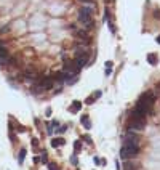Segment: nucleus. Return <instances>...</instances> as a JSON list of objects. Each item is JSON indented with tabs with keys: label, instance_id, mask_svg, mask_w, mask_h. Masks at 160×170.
<instances>
[{
	"label": "nucleus",
	"instance_id": "nucleus-24",
	"mask_svg": "<svg viewBox=\"0 0 160 170\" xmlns=\"http://www.w3.org/2000/svg\"><path fill=\"white\" fill-rule=\"evenodd\" d=\"M154 16H155V18H157V19L160 18V11H159V10H155V15H154Z\"/></svg>",
	"mask_w": 160,
	"mask_h": 170
},
{
	"label": "nucleus",
	"instance_id": "nucleus-21",
	"mask_svg": "<svg viewBox=\"0 0 160 170\" xmlns=\"http://www.w3.org/2000/svg\"><path fill=\"white\" fill-rule=\"evenodd\" d=\"M32 146H34V148H37V146H39V140L34 138V140H32Z\"/></svg>",
	"mask_w": 160,
	"mask_h": 170
},
{
	"label": "nucleus",
	"instance_id": "nucleus-12",
	"mask_svg": "<svg viewBox=\"0 0 160 170\" xmlns=\"http://www.w3.org/2000/svg\"><path fill=\"white\" fill-rule=\"evenodd\" d=\"M123 170H136V167L131 162H128V161H125V164H123Z\"/></svg>",
	"mask_w": 160,
	"mask_h": 170
},
{
	"label": "nucleus",
	"instance_id": "nucleus-9",
	"mask_svg": "<svg viewBox=\"0 0 160 170\" xmlns=\"http://www.w3.org/2000/svg\"><path fill=\"white\" fill-rule=\"evenodd\" d=\"M64 143H66V140H64V138H54V140H51V146L53 148H58V146H63Z\"/></svg>",
	"mask_w": 160,
	"mask_h": 170
},
{
	"label": "nucleus",
	"instance_id": "nucleus-26",
	"mask_svg": "<svg viewBox=\"0 0 160 170\" xmlns=\"http://www.w3.org/2000/svg\"><path fill=\"white\" fill-rule=\"evenodd\" d=\"M157 43H160V35H159V37H157Z\"/></svg>",
	"mask_w": 160,
	"mask_h": 170
},
{
	"label": "nucleus",
	"instance_id": "nucleus-8",
	"mask_svg": "<svg viewBox=\"0 0 160 170\" xmlns=\"http://www.w3.org/2000/svg\"><path fill=\"white\" fill-rule=\"evenodd\" d=\"M147 63L152 64V66H155V64L159 63V56L155 55V53H149L147 55Z\"/></svg>",
	"mask_w": 160,
	"mask_h": 170
},
{
	"label": "nucleus",
	"instance_id": "nucleus-22",
	"mask_svg": "<svg viewBox=\"0 0 160 170\" xmlns=\"http://www.w3.org/2000/svg\"><path fill=\"white\" fill-rule=\"evenodd\" d=\"M8 30H10V28H8V26H5V28L0 29V32H8Z\"/></svg>",
	"mask_w": 160,
	"mask_h": 170
},
{
	"label": "nucleus",
	"instance_id": "nucleus-20",
	"mask_svg": "<svg viewBox=\"0 0 160 170\" xmlns=\"http://www.w3.org/2000/svg\"><path fill=\"white\" fill-rule=\"evenodd\" d=\"M112 64H114L112 61H107V63H106V69H112Z\"/></svg>",
	"mask_w": 160,
	"mask_h": 170
},
{
	"label": "nucleus",
	"instance_id": "nucleus-7",
	"mask_svg": "<svg viewBox=\"0 0 160 170\" xmlns=\"http://www.w3.org/2000/svg\"><path fill=\"white\" fill-rule=\"evenodd\" d=\"M80 109H82V103H80V101H74V103L69 106V111H70V113H79Z\"/></svg>",
	"mask_w": 160,
	"mask_h": 170
},
{
	"label": "nucleus",
	"instance_id": "nucleus-10",
	"mask_svg": "<svg viewBox=\"0 0 160 170\" xmlns=\"http://www.w3.org/2000/svg\"><path fill=\"white\" fill-rule=\"evenodd\" d=\"M80 120H82V124L85 125V128H91V122H90V119H88V115H87V114L82 115Z\"/></svg>",
	"mask_w": 160,
	"mask_h": 170
},
{
	"label": "nucleus",
	"instance_id": "nucleus-4",
	"mask_svg": "<svg viewBox=\"0 0 160 170\" xmlns=\"http://www.w3.org/2000/svg\"><path fill=\"white\" fill-rule=\"evenodd\" d=\"M63 71H64V72H69V74H72V76H79V72H80V67L75 64V61H72V59H64Z\"/></svg>",
	"mask_w": 160,
	"mask_h": 170
},
{
	"label": "nucleus",
	"instance_id": "nucleus-23",
	"mask_svg": "<svg viewBox=\"0 0 160 170\" xmlns=\"http://www.w3.org/2000/svg\"><path fill=\"white\" fill-rule=\"evenodd\" d=\"M79 2H82V3H85V5H87V3H93V0H79Z\"/></svg>",
	"mask_w": 160,
	"mask_h": 170
},
{
	"label": "nucleus",
	"instance_id": "nucleus-25",
	"mask_svg": "<svg viewBox=\"0 0 160 170\" xmlns=\"http://www.w3.org/2000/svg\"><path fill=\"white\" fill-rule=\"evenodd\" d=\"M2 47H5V43H3V40L0 39V48H2Z\"/></svg>",
	"mask_w": 160,
	"mask_h": 170
},
{
	"label": "nucleus",
	"instance_id": "nucleus-1",
	"mask_svg": "<svg viewBox=\"0 0 160 170\" xmlns=\"http://www.w3.org/2000/svg\"><path fill=\"white\" fill-rule=\"evenodd\" d=\"M77 19H79V23L82 24L83 29H93L94 28L93 16L88 15V13H85L83 10H79V13H77Z\"/></svg>",
	"mask_w": 160,
	"mask_h": 170
},
{
	"label": "nucleus",
	"instance_id": "nucleus-6",
	"mask_svg": "<svg viewBox=\"0 0 160 170\" xmlns=\"http://www.w3.org/2000/svg\"><path fill=\"white\" fill-rule=\"evenodd\" d=\"M75 64L80 67H85V66H88V63H90V53H85V55H79V56H75Z\"/></svg>",
	"mask_w": 160,
	"mask_h": 170
},
{
	"label": "nucleus",
	"instance_id": "nucleus-17",
	"mask_svg": "<svg viewBox=\"0 0 160 170\" xmlns=\"http://www.w3.org/2000/svg\"><path fill=\"white\" fill-rule=\"evenodd\" d=\"M70 162H72L74 165H77V164H79V159H77V156H72V157H70Z\"/></svg>",
	"mask_w": 160,
	"mask_h": 170
},
{
	"label": "nucleus",
	"instance_id": "nucleus-15",
	"mask_svg": "<svg viewBox=\"0 0 160 170\" xmlns=\"http://www.w3.org/2000/svg\"><path fill=\"white\" fill-rule=\"evenodd\" d=\"M74 148H75V152H79L80 148H82V143L80 141H75V143H74Z\"/></svg>",
	"mask_w": 160,
	"mask_h": 170
},
{
	"label": "nucleus",
	"instance_id": "nucleus-14",
	"mask_svg": "<svg viewBox=\"0 0 160 170\" xmlns=\"http://www.w3.org/2000/svg\"><path fill=\"white\" fill-rule=\"evenodd\" d=\"M40 161H42V164H46V162H48V152L43 151V152H42V157H40Z\"/></svg>",
	"mask_w": 160,
	"mask_h": 170
},
{
	"label": "nucleus",
	"instance_id": "nucleus-16",
	"mask_svg": "<svg viewBox=\"0 0 160 170\" xmlns=\"http://www.w3.org/2000/svg\"><path fill=\"white\" fill-rule=\"evenodd\" d=\"M48 169L50 170H59V167H58L56 164H53V162H50V164H48Z\"/></svg>",
	"mask_w": 160,
	"mask_h": 170
},
{
	"label": "nucleus",
	"instance_id": "nucleus-5",
	"mask_svg": "<svg viewBox=\"0 0 160 170\" xmlns=\"http://www.w3.org/2000/svg\"><path fill=\"white\" fill-rule=\"evenodd\" d=\"M144 125H146V120L130 119V122L127 125V132H141V130H144Z\"/></svg>",
	"mask_w": 160,
	"mask_h": 170
},
{
	"label": "nucleus",
	"instance_id": "nucleus-13",
	"mask_svg": "<svg viewBox=\"0 0 160 170\" xmlns=\"http://www.w3.org/2000/svg\"><path fill=\"white\" fill-rule=\"evenodd\" d=\"M94 100H96V96H94V95H90V96L85 100V104H93V103H94Z\"/></svg>",
	"mask_w": 160,
	"mask_h": 170
},
{
	"label": "nucleus",
	"instance_id": "nucleus-3",
	"mask_svg": "<svg viewBox=\"0 0 160 170\" xmlns=\"http://www.w3.org/2000/svg\"><path fill=\"white\" fill-rule=\"evenodd\" d=\"M139 152V148H127V146H122L120 149V159L123 161H130V159H135Z\"/></svg>",
	"mask_w": 160,
	"mask_h": 170
},
{
	"label": "nucleus",
	"instance_id": "nucleus-18",
	"mask_svg": "<svg viewBox=\"0 0 160 170\" xmlns=\"http://www.w3.org/2000/svg\"><path fill=\"white\" fill-rule=\"evenodd\" d=\"M93 162H94L96 165H99V164H101V159H99V157L96 156V157H93Z\"/></svg>",
	"mask_w": 160,
	"mask_h": 170
},
{
	"label": "nucleus",
	"instance_id": "nucleus-2",
	"mask_svg": "<svg viewBox=\"0 0 160 170\" xmlns=\"http://www.w3.org/2000/svg\"><path fill=\"white\" fill-rule=\"evenodd\" d=\"M123 146L127 148H139V137L136 132H127L123 135Z\"/></svg>",
	"mask_w": 160,
	"mask_h": 170
},
{
	"label": "nucleus",
	"instance_id": "nucleus-11",
	"mask_svg": "<svg viewBox=\"0 0 160 170\" xmlns=\"http://www.w3.org/2000/svg\"><path fill=\"white\" fill-rule=\"evenodd\" d=\"M24 157H26V149L23 148L21 151H19V154H18V162H19V165H23V162H24Z\"/></svg>",
	"mask_w": 160,
	"mask_h": 170
},
{
	"label": "nucleus",
	"instance_id": "nucleus-19",
	"mask_svg": "<svg viewBox=\"0 0 160 170\" xmlns=\"http://www.w3.org/2000/svg\"><path fill=\"white\" fill-rule=\"evenodd\" d=\"M83 141H87L88 144H93V141H91V138H90V137H83Z\"/></svg>",
	"mask_w": 160,
	"mask_h": 170
}]
</instances>
